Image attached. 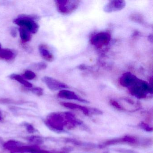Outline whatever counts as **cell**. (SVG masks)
Returning a JSON list of instances; mask_svg holds the SVG:
<instances>
[{
    "instance_id": "cell-1",
    "label": "cell",
    "mask_w": 153,
    "mask_h": 153,
    "mask_svg": "<svg viewBox=\"0 0 153 153\" xmlns=\"http://www.w3.org/2000/svg\"><path fill=\"white\" fill-rule=\"evenodd\" d=\"M39 18L34 15H22L14 19V24L28 30L31 33H37L39 26L36 22Z\"/></svg>"
},
{
    "instance_id": "cell-2",
    "label": "cell",
    "mask_w": 153,
    "mask_h": 153,
    "mask_svg": "<svg viewBox=\"0 0 153 153\" xmlns=\"http://www.w3.org/2000/svg\"><path fill=\"white\" fill-rule=\"evenodd\" d=\"M128 89L132 95L140 99L146 98L148 94L152 93V87L148 83L139 79Z\"/></svg>"
},
{
    "instance_id": "cell-3",
    "label": "cell",
    "mask_w": 153,
    "mask_h": 153,
    "mask_svg": "<svg viewBox=\"0 0 153 153\" xmlns=\"http://www.w3.org/2000/svg\"><path fill=\"white\" fill-rule=\"evenodd\" d=\"M47 124L53 129L62 131L64 129V126L68 124V121L65 118L64 114H51L47 120Z\"/></svg>"
},
{
    "instance_id": "cell-4",
    "label": "cell",
    "mask_w": 153,
    "mask_h": 153,
    "mask_svg": "<svg viewBox=\"0 0 153 153\" xmlns=\"http://www.w3.org/2000/svg\"><path fill=\"white\" fill-rule=\"evenodd\" d=\"M80 1L76 0L56 1L58 11L62 15H69L74 12L78 7Z\"/></svg>"
},
{
    "instance_id": "cell-5",
    "label": "cell",
    "mask_w": 153,
    "mask_h": 153,
    "mask_svg": "<svg viewBox=\"0 0 153 153\" xmlns=\"http://www.w3.org/2000/svg\"><path fill=\"white\" fill-rule=\"evenodd\" d=\"M111 35L107 32H100L93 36L91 39L93 45L100 48L109 44L111 41Z\"/></svg>"
},
{
    "instance_id": "cell-6",
    "label": "cell",
    "mask_w": 153,
    "mask_h": 153,
    "mask_svg": "<svg viewBox=\"0 0 153 153\" xmlns=\"http://www.w3.org/2000/svg\"><path fill=\"white\" fill-rule=\"evenodd\" d=\"M42 80L47 85L48 88L52 91L62 90L69 88L64 83L51 77L45 76L42 78Z\"/></svg>"
},
{
    "instance_id": "cell-7",
    "label": "cell",
    "mask_w": 153,
    "mask_h": 153,
    "mask_svg": "<svg viewBox=\"0 0 153 153\" xmlns=\"http://www.w3.org/2000/svg\"><path fill=\"white\" fill-rule=\"evenodd\" d=\"M126 1H111L105 4L103 10L107 13H113L122 10L126 7Z\"/></svg>"
},
{
    "instance_id": "cell-8",
    "label": "cell",
    "mask_w": 153,
    "mask_h": 153,
    "mask_svg": "<svg viewBox=\"0 0 153 153\" xmlns=\"http://www.w3.org/2000/svg\"><path fill=\"white\" fill-rule=\"evenodd\" d=\"M138 79L137 78L130 72H126L122 75L120 79V84L124 87H131Z\"/></svg>"
},
{
    "instance_id": "cell-9",
    "label": "cell",
    "mask_w": 153,
    "mask_h": 153,
    "mask_svg": "<svg viewBox=\"0 0 153 153\" xmlns=\"http://www.w3.org/2000/svg\"><path fill=\"white\" fill-rule=\"evenodd\" d=\"M58 97L61 98L68 99V100H76L83 103H88V101L80 97L76 93L68 90H60L58 94Z\"/></svg>"
},
{
    "instance_id": "cell-10",
    "label": "cell",
    "mask_w": 153,
    "mask_h": 153,
    "mask_svg": "<svg viewBox=\"0 0 153 153\" xmlns=\"http://www.w3.org/2000/svg\"><path fill=\"white\" fill-rule=\"evenodd\" d=\"M63 106L68 108L71 109H78L82 111L84 114L87 116H89L90 114H93V109H89L87 107L82 106L70 102H62L61 103Z\"/></svg>"
},
{
    "instance_id": "cell-11",
    "label": "cell",
    "mask_w": 153,
    "mask_h": 153,
    "mask_svg": "<svg viewBox=\"0 0 153 153\" xmlns=\"http://www.w3.org/2000/svg\"><path fill=\"white\" fill-rule=\"evenodd\" d=\"M39 51L41 56L45 60L50 62L53 61L54 56L45 45H40L39 46Z\"/></svg>"
},
{
    "instance_id": "cell-12",
    "label": "cell",
    "mask_w": 153,
    "mask_h": 153,
    "mask_svg": "<svg viewBox=\"0 0 153 153\" xmlns=\"http://www.w3.org/2000/svg\"><path fill=\"white\" fill-rule=\"evenodd\" d=\"M16 55V53L10 49H1L0 51V59L6 61L13 60Z\"/></svg>"
},
{
    "instance_id": "cell-13",
    "label": "cell",
    "mask_w": 153,
    "mask_h": 153,
    "mask_svg": "<svg viewBox=\"0 0 153 153\" xmlns=\"http://www.w3.org/2000/svg\"><path fill=\"white\" fill-rule=\"evenodd\" d=\"M9 77L11 79L16 80L19 82L20 84L24 85L25 87L27 88H31L33 87V85L30 82L25 79L22 76L16 74H12L9 76Z\"/></svg>"
},
{
    "instance_id": "cell-14",
    "label": "cell",
    "mask_w": 153,
    "mask_h": 153,
    "mask_svg": "<svg viewBox=\"0 0 153 153\" xmlns=\"http://www.w3.org/2000/svg\"><path fill=\"white\" fill-rule=\"evenodd\" d=\"M19 32L20 38L23 42H29L32 39V33L25 28L20 27Z\"/></svg>"
},
{
    "instance_id": "cell-15",
    "label": "cell",
    "mask_w": 153,
    "mask_h": 153,
    "mask_svg": "<svg viewBox=\"0 0 153 153\" xmlns=\"http://www.w3.org/2000/svg\"><path fill=\"white\" fill-rule=\"evenodd\" d=\"M36 75L32 71L26 70L23 74V77L26 79L32 80L35 78Z\"/></svg>"
},
{
    "instance_id": "cell-16",
    "label": "cell",
    "mask_w": 153,
    "mask_h": 153,
    "mask_svg": "<svg viewBox=\"0 0 153 153\" xmlns=\"http://www.w3.org/2000/svg\"><path fill=\"white\" fill-rule=\"evenodd\" d=\"M34 69L36 70L41 71L47 68V65L45 62H41L38 63H35L33 65Z\"/></svg>"
},
{
    "instance_id": "cell-17",
    "label": "cell",
    "mask_w": 153,
    "mask_h": 153,
    "mask_svg": "<svg viewBox=\"0 0 153 153\" xmlns=\"http://www.w3.org/2000/svg\"><path fill=\"white\" fill-rule=\"evenodd\" d=\"M124 143H131V144H135L137 142V140L135 137L131 136H125L123 137Z\"/></svg>"
},
{
    "instance_id": "cell-18",
    "label": "cell",
    "mask_w": 153,
    "mask_h": 153,
    "mask_svg": "<svg viewBox=\"0 0 153 153\" xmlns=\"http://www.w3.org/2000/svg\"><path fill=\"white\" fill-rule=\"evenodd\" d=\"M29 91H31L33 94L36 95L40 96L42 95L43 94V89L40 87H34L32 88H29Z\"/></svg>"
},
{
    "instance_id": "cell-19",
    "label": "cell",
    "mask_w": 153,
    "mask_h": 153,
    "mask_svg": "<svg viewBox=\"0 0 153 153\" xmlns=\"http://www.w3.org/2000/svg\"><path fill=\"white\" fill-rule=\"evenodd\" d=\"M139 126L140 127V128L143 129L144 130L146 131H152V130H153V128H152V127H150L148 124L144 123L143 122L140 123Z\"/></svg>"
},
{
    "instance_id": "cell-20",
    "label": "cell",
    "mask_w": 153,
    "mask_h": 153,
    "mask_svg": "<svg viewBox=\"0 0 153 153\" xmlns=\"http://www.w3.org/2000/svg\"><path fill=\"white\" fill-rule=\"evenodd\" d=\"M110 103H111V104L113 106H114L115 108L119 109V110H124V108H123V107H122V106L121 105H120L118 102L114 101V100H111Z\"/></svg>"
},
{
    "instance_id": "cell-21",
    "label": "cell",
    "mask_w": 153,
    "mask_h": 153,
    "mask_svg": "<svg viewBox=\"0 0 153 153\" xmlns=\"http://www.w3.org/2000/svg\"><path fill=\"white\" fill-rule=\"evenodd\" d=\"M10 33L13 37H16L17 36V31L15 27H12L10 30Z\"/></svg>"
},
{
    "instance_id": "cell-22",
    "label": "cell",
    "mask_w": 153,
    "mask_h": 153,
    "mask_svg": "<svg viewBox=\"0 0 153 153\" xmlns=\"http://www.w3.org/2000/svg\"><path fill=\"white\" fill-rule=\"evenodd\" d=\"M117 151L123 153H137L132 150H127V149H119V150H117Z\"/></svg>"
},
{
    "instance_id": "cell-23",
    "label": "cell",
    "mask_w": 153,
    "mask_h": 153,
    "mask_svg": "<svg viewBox=\"0 0 153 153\" xmlns=\"http://www.w3.org/2000/svg\"><path fill=\"white\" fill-rule=\"evenodd\" d=\"M1 113L0 112V120H1Z\"/></svg>"
},
{
    "instance_id": "cell-24",
    "label": "cell",
    "mask_w": 153,
    "mask_h": 153,
    "mask_svg": "<svg viewBox=\"0 0 153 153\" xmlns=\"http://www.w3.org/2000/svg\"><path fill=\"white\" fill-rule=\"evenodd\" d=\"M1 43H0V51L1 50Z\"/></svg>"
}]
</instances>
